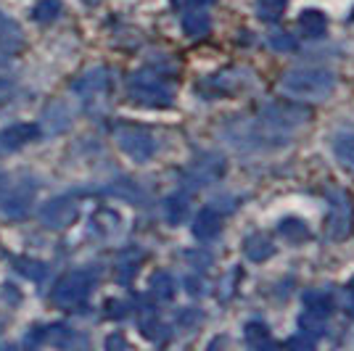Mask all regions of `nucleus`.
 Returning <instances> with one entry per match:
<instances>
[{"mask_svg":"<svg viewBox=\"0 0 354 351\" xmlns=\"http://www.w3.org/2000/svg\"><path fill=\"white\" fill-rule=\"evenodd\" d=\"M339 77L330 66H294L281 77V90L294 101H328L336 90Z\"/></svg>","mask_w":354,"mask_h":351,"instance_id":"obj_1","label":"nucleus"},{"mask_svg":"<svg viewBox=\"0 0 354 351\" xmlns=\"http://www.w3.org/2000/svg\"><path fill=\"white\" fill-rule=\"evenodd\" d=\"M222 135L236 151H272V148H283L291 143V137L275 132L257 114L254 117H236L233 122H227Z\"/></svg>","mask_w":354,"mask_h":351,"instance_id":"obj_2","label":"nucleus"},{"mask_svg":"<svg viewBox=\"0 0 354 351\" xmlns=\"http://www.w3.org/2000/svg\"><path fill=\"white\" fill-rule=\"evenodd\" d=\"M130 98L146 108H169L175 103V85L162 69H140L127 82Z\"/></svg>","mask_w":354,"mask_h":351,"instance_id":"obj_3","label":"nucleus"},{"mask_svg":"<svg viewBox=\"0 0 354 351\" xmlns=\"http://www.w3.org/2000/svg\"><path fill=\"white\" fill-rule=\"evenodd\" d=\"M257 117L265 124H270L275 132H281L286 137L294 140V135L301 127H307L312 122V108L304 106V101L294 98H281V101H267L257 108Z\"/></svg>","mask_w":354,"mask_h":351,"instance_id":"obj_4","label":"nucleus"},{"mask_svg":"<svg viewBox=\"0 0 354 351\" xmlns=\"http://www.w3.org/2000/svg\"><path fill=\"white\" fill-rule=\"evenodd\" d=\"M251 85H254V74L246 66H227V69L209 74L201 82V93L209 101H214V98H230L238 93H246Z\"/></svg>","mask_w":354,"mask_h":351,"instance_id":"obj_5","label":"nucleus"},{"mask_svg":"<svg viewBox=\"0 0 354 351\" xmlns=\"http://www.w3.org/2000/svg\"><path fill=\"white\" fill-rule=\"evenodd\" d=\"M117 146L119 151L133 159L135 164H146V161L153 159L156 148H159V140L156 135L148 130V127H140V124H122L117 127Z\"/></svg>","mask_w":354,"mask_h":351,"instance_id":"obj_6","label":"nucleus"},{"mask_svg":"<svg viewBox=\"0 0 354 351\" xmlns=\"http://www.w3.org/2000/svg\"><path fill=\"white\" fill-rule=\"evenodd\" d=\"M325 233L330 240H346L354 233V198L346 191L328 193Z\"/></svg>","mask_w":354,"mask_h":351,"instance_id":"obj_7","label":"nucleus"},{"mask_svg":"<svg viewBox=\"0 0 354 351\" xmlns=\"http://www.w3.org/2000/svg\"><path fill=\"white\" fill-rule=\"evenodd\" d=\"M225 172H227L225 156L209 151V153H201L196 161H191V167H188L185 175H183V182H185L188 191H204L209 185L220 182L222 177H225Z\"/></svg>","mask_w":354,"mask_h":351,"instance_id":"obj_8","label":"nucleus"},{"mask_svg":"<svg viewBox=\"0 0 354 351\" xmlns=\"http://www.w3.org/2000/svg\"><path fill=\"white\" fill-rule=\"evenodd\" d=\"M93 285H95V272L93 269H74L69 275H64L59 280V285L53 288V304H59L64 309L80 307L90 296Z\"/></svg>","mask_w":354,"mask_h":351,"instance_id":"obj_9","label":"nucleus"},{"mask_svg":"<svg viewBox=\"0 0 354 351\" xmlns=\"http://www.w3.org/2000/svg\"><path fill=\"white\" fill-rule=\"evenodd\" d=\"M77 214H80V206L72 198H50L40 209V222L48 230H66L69 225H74Z\"/></svg>","mask_w":354,"mask_h":351,"instance_id":"obj_10","label":"nucleus"},{"mask_svg":"<svg viewBox=\"0 0 354 351\" xmlns=\"http://www.w3.org/2000/svg\"><path fill=\"white\" fill-rule=\"evenodd\" d=\"M74 93L85 101H104L106 95L111 93V72L98 66L85 72L77 82H74Z\"/></svg>","mask_w":354,"mask_h":351,"instance_id":"obj_11","label":"nucleus"},{"mask_svg":"<svg viewBox=\"0 0 354 351\" xmlns=\"http://www.w3.org/2000/svg\"><path fill=\"white\" fill-rule=\"evenodd\" d=\"M222 222H225V214H222L217 206H204V209H198V214L193 217V238L196 240H201V243H209V240H214L217 235L222 233Z\"/></svg>","mask_w":354,"mask_h":351,"instance_id":"obj_12","label":"nucleus"},{"mask_svg":"<svg viewBox=\"0 0 354 351\" xmlns=\"http://www.w3.org/2000/svg\"><path fill=\"white\" fill-rule=\"evenodd\" d=\"M328 27H330V21H328L325 11H320V8H304L299 14V19H296V32H299L296 37L307 40V43L323 40L325 35H328Z\"/></svg>","mask_w":354,"mask_h":351,"instance_id":"obj_13","label":"nucleus"},{"mask_svg":"<svg viewBox=\"0 0 354 351\" xmlns=\"http://www.w3.org/2000/svg\"><path fill=\"white\" fill-rule=\"evenodd\" d=\"M180 27L185 32V37L204 40L212 32V16L207 14V8H185L180 16Z\"/></svg>","mask_w":354,"mask_h":351,"instance_id":"obj_14","label":"nucleus"},{"mask_svg":"<svg viewBox=\"0 0 354 351\" xmlns=\"http://www.w3.org/2000/svg\"><path fill=\"white\" fill-rule=\"evenodd\" d=\"M37 137H40V127H37V124H30V122H24V124H11V127H6V130L0 132V146L14 151V148L27 146V143L37 140Z\"/></svg>","mask_w":354,"mask_h":351,"instance_id":"obj_15","label":"nucleus"},{"mask_svg":"<svg viewBox=\"0 0 354 351\" xmlns=\"http://www.w3.org/2000/svg\"><path fill=\"white\" fill-rule=\"evenodd\" d=\"M243 256L254 264H262L275 256V243L265 233H251L243 240Z\"/></svg>","mask_w":354,"mask_h":351,"instance_id":"obj_16","label":"nucleus"},{"mask_svg":"<svg viewBox=\"0 0 354 351\" xmlns=\"http://www.w3.org/2000/svg\"><path fill=\"white\" fill-rule=\"evenodd\" d=\"M278 235H281L286 243L299 246V243L310 240L312 230H310V225H307V220H301V217H283V220L278 222Z\"/></svg>","mask_w":354,"mask_h":351,"instance_id":"obj_17","label":"nucleus"},{"mask_svg":"<svg viewBox=\"0 0 354 351\" xmlns=\"http://www.w3.org/2000/svg\"><path fill=\"white\" fill-rule=\"evenodd\" d=\"M330 151L344 167H354V127L336 132L330 137Z\"/></svg>","mask_w":354,"mask_h":351,"instance_id":"obj_18","label":"nucleus"},{"mask_svg":"<svg viewBox=\"0 0 354 351\" xmlns=\"http://www.w3.org/2000/svg\"><path fill=\"white\" fill-rule=\"evenodd\" d=\"M188 211H191L188 193H172V196L164 198V217H167L169 225H183L185 217H188Z\"/></svg>","mask_w":354,"mask_h":351,"instance_id":"obj_19","label":"nucleus"},{"mask_svg":"<svg viewBox=\"0 0 354 351\" xmlns=\"http://www.w3.org/2000/svg\"><path fill=\"white\" fill-rule=\"evenodd\" d=\"M32 196H35V188H32V185H27L24 191H21V188H16V191L3 201V211H6L8 217H14V220L27 217L30 204H32Z\"/></svg>","mask_w":354,"mask_h":351,"instance_id":"obj_20","label":"nucleus"},{"mask_svg":"<svg viewBox=\"0 0 354 351\" xmlns=\"http://www.w3.org/2000/svg\"><path fill=\"white\" fill-rule=\"evenodd\" d=\"M288 11V0H254V16L265 24L281 21Z\"/></svg>","mask_w":354,"mask_h":351,"instance_id":"obj_21","label":"nucleus"},{"mask_svg":"<svg viewBox=\"0 0 354 351\" xmlns=\"http://www.w3.org/2000/svg\"><path fill=\"white\" fill-rule=\"evenodd\" d=\"M243 338L251 349H262L270 346V325L265 320H249L243 328Z\"/></svg>","mask_w":354,"mask_h":351,"instance_id":"obj_22","label":"nucleus"},{"mask_svg":"<svg viewBox=\"0 0 354 351\" xmlns=\"http://www.w3.org/2000/svg\"><path fill=\"white\" fill-rule=\"evenodd\" d=\"M177 293V283L169 272H156L151 278V296H156L159 301H172Z\"/></svg>","mask_w":354,"mask_h":351,"instance_id":"obj_23","label":"nucleus"},{"mask_svg":"<svg viewBox=\"0 0 354 351\" xmlns=\"http://www.w3.org/2000/svg\"><path fill=\"white\" fill-rule=\"evenodd\" d=\"M267 45H270L275 53H294L296 48H299V37L286 30H272L267 35Z\"/></svg>","mask_w":354,"mask_h":351,"instance_id":"obj_24","label":"nucleus"},{"mask_svg":"<svg viewBox=\"0 0 354 351\" xmlns=\"http://www.w3.org/2000/svg\"><path fill=\"white\" fill-rule=\"evenodd\" d=\"M61 14H64L61 0H37V6H35V11H32V19L40 21V24H50V21H56Z\"/></svg>","mask_w":354,"mask_h":351,"instance_id":"obj_25","label":"nucleus"},{"mask_svg":"<svg viewBox=\"0 0 354 351\" xmlns=\"http://www.w3.org/2000/svg\"><path fill=\"white\" fill-rule=\"evenodd\" d=\"M140 259H143V254H140V251L122 254V259H119V280H122V283H124V280H133V275L138 272Z\"/></svg>","mask_w":354,"mask_h":351,"instance_id":"obj_26","label":"nucleus"},{"mask_svg":"<svg viewBox=\"0 0 354 351\" xmlns=\"http://www.w3.org/2000/svg\"><path fill=\"white\" fill-rule=\"evenodd\" d=\"M16 269H19V272H24V275H27V278H43L45 275V267L40 262H30V259H19V262H16Z\"/></svg>","mask_w":354,"mask_h":351,"instance_id":"obj_27","label":"nucleus"},{"mask_svg":"<svg viewBox=\"0 0 354 351\" xmlns=\"http://www.w3.org/2000/svg\"><path fill=\"white\" fill-rule=\"evenodd\" d=\"M238 280H241V269H233V272H230V275L225 278V283H222V288H225V291L220 293L222 298H230V296H233V291H236L233 285H236Z\"/></svg>","mask_w":354,"mask_h":351,"instance_id":"obj_28","label":"nucleus"},{"mask_svg":"<svg viewBox=\"0 0 354 351\" xmlns=\"http://www.w3.org/2000/svg\"><path fill=\"white\" fill-rule=\"evenodd\" d=\"M212 3L214 0H172V6L180 8V11H185V8H207Z\"/></svg>","mask_w":354,"mask_h":351,"instance_id":"obj_29","label":"nucleus"},{"mask_svg":"<svg viewBox=\"0 0 354 351\" xmlns=\"http://www.w3.org/2000/svg\"><path fill=\"white\" fill-rule=\"evenodd\" d=\"M346 304H349V309H352L354 314V280L349 283V288H346Z\"/></svg>","mask_w":354,"mask_h":351,"instance_id":"obj_30","label":"nucleus"},{"mask_svg":"<svg viewBox=\"0 0 354 351\" xmlns=\"http://www.w3.org/2000/svg\"><path fill=\"white\" fill-rule=\"evenodd\" d=\"M352 24H354V11H352Z\"/></svg>","mask_w":354,"mask_h":351,"instance_id":"obj_31","label":"nucleus"},{"mask_svg":"<svg viewBox=\"0 0 354 351\" xmlns=\"http://www.w3.org/2000/svg\"><path fill=\"white\" fill-rule=\"evenodd\" d=\"M0 16H3V14H0Z\"/></svg>","mask_w":354,"mask_h":351,"instance_id":"obj_32","label":"nucleus"}]
</instances>
